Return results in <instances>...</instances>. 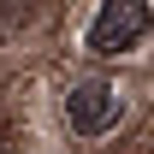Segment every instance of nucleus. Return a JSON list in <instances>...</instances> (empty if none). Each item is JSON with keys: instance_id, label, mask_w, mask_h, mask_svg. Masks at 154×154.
Returning a JSON list of instances; mask_svg holds the SVG:
<instances>
[{"instance_id": "1", "label": "nucleus", "mask_w": 154, "mask_h": 154, "mask_svg": "<svg viewBox=\"0 0 154 154\" xmlns=\"http://www.w3.org/2000/svg\"><path fill=\"white\" fill-rule=\"evenodd\" d=\"M148 30H154L148 0H101V12L89 18V48L95 54H131Z\"/></svg>"}, {"instance_id": "2", "label": "nucleus", "mask_w": 154, "mask_h": 154, "mask_svg": "<svg viewBox=\"0 0 154 154\" xmlns=\"http://www.w3.org/2000/svg\"><path fill=\"white\" fill-rule=\"evenodd\" d=\"M65 125H71L77 136H107L119 125V89L101 83V77L71 83V89H65Z\"/></svg>"}, {"instance_id": "3", "label": "nucleus", "mask_w": 154, "mask_h": 154, "mask_svg": "<svg viewBox=\"0 0 154 154\" xmlns=\"http://www.w3.org/2000/svg\"><path fill=\"white\" fill-rule=\"evenodd\" d=\"M0 154H6V148H0Z\"/></svg>"}]
</instances>
